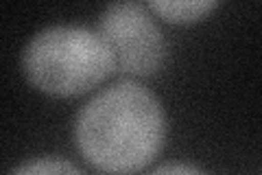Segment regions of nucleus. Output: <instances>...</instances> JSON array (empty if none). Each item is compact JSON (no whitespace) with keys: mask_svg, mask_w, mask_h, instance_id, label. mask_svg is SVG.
Wrapping results in <instances>:
<instances>
[{"mask_svg":"<svg viewBox=\"0 0 262 175\" xmlns=\"http://www.w3.org/2000/svg\"><path fill=\"white\" fill-rule=\"evenodd\" d=\"M166 138V116L160 99L136 81L105 88L81 107L75 140L81 155L107 175L144 169Z\"/></svg>","mask_w":262,"mask_h":175,"instance_id":"nucleus-1","label":"nucleus"},{"mask_svg":"<svg viewBox=\"0 0 262 175\" xmlns=\"http://www.w3.org/2000/svg\"><path fill=\"white\" fill-rule=\"evenodd\" d=\"M22 70L33 88L53 96L85 94L114 72V57L96 31L48 27L22 53Z\"/></svg>","mask_w":262,"mask_h":175,"instance_id":"nucleus-2","label":"nucleus"},{"mask_svg":"<svg viewBox=\"0 0 262 175\" xmlns=\"http://www.w3.org/2000/svg\"><path fill=\"white\" fill-rule=\"evenodd\" d=\"M96 33L107 44L118 72L151 77L166 64V40L144 5H110L98 18Z\"/></svg>","mask_w":262,"mask_h":175,"instance_id":"nucleus-3","label":"nucleus"},{"mask_svg":"<svg viewBox=\"0 0 262 175\" xmlns=\"http://www.w3.org/2000/svg\"><path fill=\"white\" fill-rule=\"evenodd\" d=\"M216 0H151L149 9L162 15L166 22L188 24L196 22L203 15H208L212 9H216Z\"/></svg>","mask_w":262,"mask_h":175,"instance_id":"nucleus-4","label":"nucleus"},{"mask_svg":"<svg viewBox=\"0 0 262 175\" xmlns=\"http://www.w3.org/2000/svg\"><path fill=\"white\" fill-rule=\"evenodd\" d=\"M11 175H83L75 164L61 158H37L18 166Z\"/></svg>","mask_w":262,"mask_h":175,"instance_id":"nucleus-5","label":"nucleus"},{"mask_svg":"<svg viewBox=\"0 0 262 175\" xmlns=\"http://www.w3.org/2000/svg\"><path fill=\"white\" fill-rule=\"evenodd\" d=\"M149 175H208L203 173L201 169L196 166H190V164H182V162H170V164H162L158 166L153 173Z\"/></svg>","mask_w":262,"mask_h":175,"instance_id":"nucleus-6","label":"nucleus"}]
</instances>
